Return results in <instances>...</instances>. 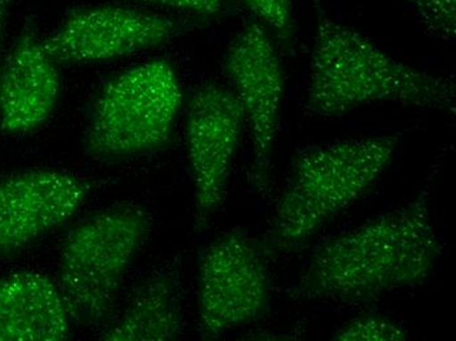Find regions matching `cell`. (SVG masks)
<instances>
[{
  "mask_svg": "<svg viewBox=\"0 0 456 341\" xmlns=\"http://www.w3.org/2000/svg\"><path fill=\"white\" fill-rule=\"evenodd\" d=\"M272 280L260 247L233 230L213 240L199 269V324L204 339H216L268 314Z\"/></svg>",
  "mask_w": 456,
  "mask_h": 341,
  "instance_id": "cell-6",
  "label": "cell"
},
{
  "mask_svg": "<svg viewBox=\"0 0 456 341\" xmlns=\"http://www.w3.org/2000/svg\"><path fill=\"white\" fill-rule=\"evenodd\" d=\"M149 227L141 207L122 205L86 218L69 232L58 287L71 319L94 326L110 314Z\"/></svg>",
  "mask_w": 456,
  "mask_h": 341,
  "instance_id": "cell-5",
  "label": "cell"
},
{
  "mask_svg": "<svg viewBox=\"0 0 456 341\" xmlns=\"http://www.w3.org/2000/svg\"><path fill=\"white\" fill-rule=\"evenodd\" d=\"M434 37L450 41L456 35V0H402Z\"/></svg>",
  "mask_w": 456,
  "mask_h": 341,
  "instance_id": "cell-15",
  "label": "cell"
},
{
  "mask_svg": "<svg viewBox=\"0 0 456 341\" xmlns=\"http://www.w3.org/2000/svg\"><path fill=\"white\" fill-rule=\"evenodd\" d=\"M60 93L57 62L35 25L27 23L0 73V127L10 134L38 129L52 116Z\"/></svg>",
  "mask_w": 456,
  "mask_h": 341,
  "instance_id": "cell-11",
  "label": "cell"
},
{
  "mask_svg": "<svg viewBox=\"0 0 456 341\" xmlns=\"http://www.w3.org/2000/svg\"><path fill=\"white\" fill-rule=\"evenodd\" d=\"M264 23L274 30L282 43L291 44L296 37V15L293 0H241Z\"/></svg>",
  "mask_w": 456,
  "mask_h": 341,
  "instance_id": "cell-16",
  "label": "cell"
},
{
  "mask_svg": "<svg viewBox=\"0 0 456 341\" xmlns=\"http://www.w3.org/2000/svg\"><path fill=\"white\" fill-rule=\"evenodd\" d=\"M316 11L305 112L341 118L377 102L455 113L454 77L436 75L391 57L358 30Z\"/></svg>",
  "mask_w": 456,
  "mask_h": 341,
  "instance_id": "cell-2",
  "label": "cell"
},
{
  "mask_svg": "<svg viewBox=\"0 0 456 341\" xmlns=\"http://www.w3.org/2000/svg\"><path fill=\"white\" fill-rule=\"evenodd\" d=\"M69 319L60 287L45 274L18 272L0 280V341H63Z\"/></svg>",
  "mask_w": 456,
  "mask_h": 341,
  "instance_id": "cell-12",
  "label": "cell"
},
{
  "mask_svg": "<svg viewBox=\"0 0 456 341\" xmlns=\"http://www.w3.org/2000/svg\"><path fill=\"white\" fill-rule=\"evenodd\" d=\"M144 4L168 8L199 18H218L224 13V0H134Z\"/></svg>",
  "mask_w": 456,
  "mask_h": 341,
  "instance_id": "cell-17",
  "label": "cell"
},
{
  "mask_svg": "<svg viewBox=\"0 0 456 341\" xmlns=\"http://www.w3.org/2000/svg\"><path fill=\"white\" fill-rule=\"evenodd\" d=\"M13 0H0V52H2L3 41H4L5 29L10 20L11 10Z\"/></svg>",
  "mask_w": 456,
  "mask_h": 341,
  "instance_id": "cell-18",
  "label": "cell"
},
{
  "mask_svg": "<svg viewBox=\"0 0 456 341\" xmlns=\"http://www.w3.org/2000/svg\"><path fill=\"white\" fill-rule=\"evenodd\" d=\"M444 251L427 191L314 251L294 296L302 301L360 304L419 287Z\"/></svg>",
  "mask_w": 456,
  "mask_h": 341,
  "instance_id": "cell-1",
  "label": "cell"
},
{
  "mask_svg": "<svg viewBox=\"0 0 456 341\" xmlns=\"http://www.w3.org/2000/svg\"><path fill=\"white\" fill-rule=\"evenodd\" d=\"M182 332V304L176 272L152 274L135 293L132 304L112 329L102 334L110 341H168Z\"/></svg>",
  "mask_w": 456,
  "mask_h": 341,
  "instance_id": "cell-13",
  "label": "cell"
},
{
  "mask_svg": "<svg viewBox=\"0 0 456 341\" xmlns=\"http://www.w3.org/2000/svg\"><path fill=\"white\" fill-rule=\"evenodd\" d=\"M402 134L347 138L299 150L275 205L268 244L293 252L363 199L394 162Z\"/></svg>",
  "mask_w": 456,
  "mask_h": 341,
  "instance_id": "cell-3",
  "label": "cell"
},
{
  "mask_svg": "<svg viewBox=\"0 0 456 341\" xmlns=\"http://www.w3.org/2000/svg\"><path fill=\"white\" fill-rule=\"evenodd\" d=\"M407 329L382 315H363L352 319L338 329L332 337L338 341H405Z\"/></svg>",
  "mask_w": 456,
  "mask_h": 341,
  "instance_id": "cell-14",
  "label": "cell"
},
{
  "mask_svg": "<svg viewBox=\"0 0 456 341\" xmlns=\"http://www.w3.org/2000/svg\"><path fill=\"white\" fill-rule=\"evenodd\" d=\"M224 70L251 125L253 187L266 195L280 133L285 77L280 54L264 25L248 24L233 38Z\"/></svg>",
  "mask_w": 456,
  "mask_h": 341,
  "instance_id": "cell-7",
  "label": "cell"
},
{
  "mask_svg": "<svg viewBox=\"0 0 456 341\" xmlns=\"http://www.w3.org/2000/svg\"><path fill=\"white\" fill-rule=\"evenodd\" d=\"M90 187L77 175L52 168L0 179V254L21 251L77 215Z\"/></svg>",
  "mask_w": 456,
  "mask_h": 341,
  "instance_id": "cell-10",
  "label": "cell"
},
{
  "mask_svg": "<svg viewBox=\"0 0 456 341\" xmlns=\"http://www.w3.org/2000/svg\"><path fill=\"white\" fill-rule=\"evenodd\" d=\"M185 30L169 16L124 5H92L72 10L44 40L57 63H94L158 48Z\"/></svg>",
  "mask_w": 456,
  "mask_h": 341,
  "instance_id": "cell-8",
  "label": "cell"
},
{
  "mask_svg": "<svg viewBox=\"0 0 456 341\" xmlns=\"http://www.w3.org/2000/svg\"><path fill=\"white\" fill-rule=\"evenodd\" d=\"M182 104V85L168 61H149L117 75L92 110L88 155L112 160L160 150L171 140Z\"/></svg>",
  "mask_w": 456,
  "mask_h": 341,
  "instance_id": "cell-4",
  "label": "cell"
},
{
  "mask_svg": "<svg viewBox=\"0 0 456 341\" xmlns=\"http://www.w3.org/2000/svg\"><path fill=\"white\" fill-rule=\"evenodd\" d=\"M244 120L240 100L222 85H201L189 100L186 147L200 226L224 204Z\"/></svg>",
  "mask_w": 456,
  "mask_h": 341,
  "instance_id": "cell-9",
  "label": "cell"
}]
</instances>
